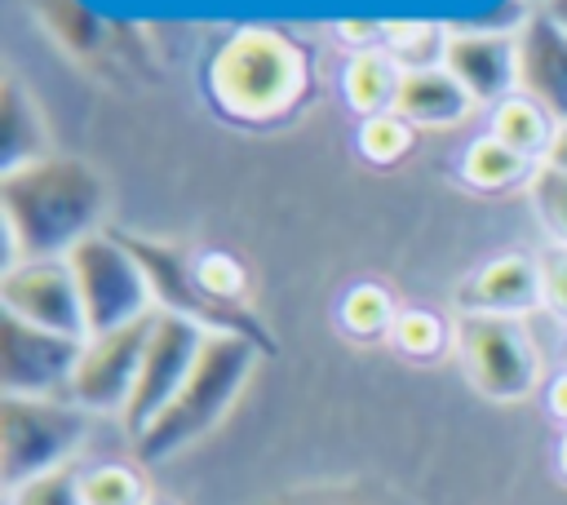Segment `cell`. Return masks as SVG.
I'll return each instance as SVG.
<instances>
[{
  "label": "cell",
  "mask_w": 567,
  "mask_h": 505,
  "mask_svg": "<svg viewBox=\"0 0 567 505\" xmlns=\"http://www.w3.org/2000/svg\"><path fill=\"white\" fill-rule=\"evenodd\" d=\"M106 182L66 155H40L0 173V221L4 266L27 257H66L89 235L106 230Z\"/></svg>",
  "instance_id": "1"
},
{
  "label": "cell",
  "mask_w": 567,
  "mask_h": 505,
  "mask_svg": "<svg viewBox=\"0 0 567 505\" xmlns=\"http://www.w3.org/2000/svg\"><path fill=\"white\" fill-rule=\"evenodd\" d=\"M310 62L284 31L239 27L208 62V97L239 124H266L297 106Z\"/></svg>",
  "instance_id": "2"
},
{
  "label": "cell",
  "mask_w": 567,
  "mask_h": 505,
  "mask_svg": "<svg viewBox=\"0 0 567 505\" xmlns=\"http://www.w3.org/2000/svg\"><path fill=\"white\" fill-rule=\"evenodd\" d=\"M257 354H261V346L252 337L208 332V341H204V350H199L186 385L146 425V434L133 439L137 461L142 465H159V461L177 456L182 447H190L195 439H204L213 425H221V416L230 412V403L248 385V377L257 368Z\"/></svg>",
  "instance_id": "3"
},
{
  "label": "cell",
  "mask_w": 567,
  "mask_h": 505,
  "mask_svg": "<svg viewBox=\"0 0 567 505\" xmlns=\"http://www.w3.org/2000/svg\"><path fill=\"white\" fill-rule=\"evenodd\" d=\"M89 439V412L71 399H0V487L9 505L66 470Z\"/></svg>",
  "instance_id": "4"
},
{
  "label": "cell",
  "mask_w": 567,
  "mask_h": 505,
  "mask_svg": "<svg viewBox=\"0 0 567 505\" xmlns=\"http://www.w3.org/2000/svg\"><path fill=\"white\" fill-rule=\"evenodd\" d=\"M80 301H84V323L89 337L128 328L146 315H155V292L151 279L142 270V261L133 257V248L124 244V235L115 230H97L84 244H75L66 252Z\"/></svg>",
  "instance_id": "5"
},
{
  "label": "cell",
  "mask_w": 567,
  "mask_h": 505,
  "mask_svg": "<svg viewBox=\"0 0 567 505\" xmlns=\"http://www.w3.org/2000/svg\"><path fill=\"white\" fill-rule=\"evenodd\" d=\"M456 354H461L465 381L492 403H523L540 390V346L523 319L461 315Z\"/></svg>",
  "instance_id": "6"
},
{
  "label": "cell",
  "mask_w": 567,
  "mask_h": 505,
  "mask_svg": "<svg viewBox=\"0 0 567 505\" xmlns=\"http://www.w3.org/2000/svg\"><path fill=\"white\" fill-rule=\"evenodd\" d=\"M0 315H13L31 328L89 341L84 301L66 257H27L0 270Z\"/></svg>",
  "instance_id": "7"
},
{
  "label": "cell",
  "mask_w": 567,
  "mask_h": 505,
  "mask_svg": "<svg viewBox=\"0 0 567 505\" xmlns=\"http://www.w3.org/2000/svg\"><path fill=\"white\" fill-rule=\"evenodd\" d=\"M84 341L0 315V390L4 399H66Z\"/></svg>",
  "instance_id": "8"
},
{
  "label": "cell",
  "mask_w": 567,
  "mask_h": 505,
  "mask_svg": "<svg viewBox=\"0 0 567 505\" xmlns=\"http://www.w3.org/2000/svg\"><path fill=\"white\" fill-rule=\"evenodd\" d=\"M155 315L128 323V328H115V332H102V337H89L84 341V354H80V368L71 377V390L66 399L84 412H106V416H124L128 412V399L137 390V372H142V354H146V341L155 332Z\"/></svg>",
  "instance_id": "9"
},
{
  "label": "cell",
  "mask_w": 567,
  "mask_h": 505,
  "mask_svg": "<svg viewBox=\"0 0 567 505\" xmlns=\"http://www.w3.org/2000/svg\"><path fill=\"white\" fill-rule=\"evenodd\" d=\"M208 341V328L182 319V315H164L155 319V332L146 341V354H142V372H137V390L128 399V412L120 416L128 439H142L146 425L173 403V394L186 385L199 350Z\"/></svg>",
  "instance_id": "10"
},
{
  "label": "cell",
  "mask_w": 567,
  "mask_h": 505,
  "mask_svg": "<svg viewBox=\"0 0 567 505\" xmlns=\"http://www.w3.org/2000/svg\"><path fill=\"white\" fill-rule=\"evenodd\" d=\"M443 66L478 102L496 106L501 97L518 93V35L487 31V27H447Z\"/></svg>",
  "instance_id": "11"
},
{
  "label": "cell",
  "mask_w": 567,
  "mask_h": 505,
  "mask_svg": "<svg viewBox=\"0 0 567 505\" xmlns=\"http://www.w3.org/2000/svg\"><path fill=\"white\" fill-rule=\"evenodd\" d=\"M518 93L540 102L554 124H567V31L540 4L518 31Z\"/></svg>",
  "instance_id": "12"
},
{
  "label": "cell",
  "mask_w": 567,
  "mask_h": 505,
  "mask_svg": "<svg viewBox=\"0 0 567 505\" xmlns=\"http://www.w3.org/2000/svg\"><path fill=\"white\" fill-rule=\"evenodd\" d=\"M461 315H509L523 319L527 310L545 306L540 292V257L527 252H501L483 261L461 288H456Z\"/></svg>",
  "instance_id": "13"
},
{
  "label": "cell",
  "mask_w": 567,
  "mask_h": 505,
  "mask_svg": "<svg viewBox=\"0 0 567 505\" xmlns=\"http://www.w3.org/2000/svg\"><path fill=\"white\" fill-rule=\"evenodd\" d=\"M474 106H478V97H474L443 62L399 75L394 115H403L412 128H452V124L470 120Z\"/></svg>",
  "instance_id": "14"
},
{
  "label": "cell",
  "mask_w": 567,
  "mask_h": 505,
  "mask_svg": "<svg viewBox=\"0 0 567 505\" xmlns=\"http://www.w3.org/2000/svg\"><path fill=\"white\" fill-rule=\"evenodd\" d=\"M399 66L394 58L372 44V49H350V58L341 62V75H337V89H341V102L368 120V115H381V111H394V93H399Z\"/></svg>",
  "instance_id": "15"
},
{
  "label": "cell",
  "mask_w": 567,
  "mask_h": 505,
  "mask_svg": "<svg viewBox=\"0 0 567 505\" xmlns=\"http://www.w3.org/2000/svg\"><path fill=\"white\" fill-rule=\"evenodd\" d=\"M487 133L501 137L509 151L527 155L532 164H540V159L549 155V142H554L558 124H554V115H549L540 102H532L527 93H509V97H501V102L492 106Z\"/></svg>",
  "instance_id": "16"
},
{
  "label": "cell",
  "mask_w": 567,
  "mask_h": 505,
  "mask_svg": "<svg viewBox=\"0 0 567 505\" xmlns=\"http://www.w3.org/2000/svg\"><path fill=\"white\" fill-rule=\"evenodd\" d=\"M0 173L18 168V164H31L44 151V128H40V111L27 102L22 84L18 80H4V106H0Z\"/></svg>",
  "instance_id": "17"
},
{
  "label": "cell",
  "mask_w": 567,
  "mask_h": 505,
  "mask_svg": "<svg viewBox=\"0 0 567 505\" xmlns=\"http://www.w3.org/2000/svg\"><path fill=\"white\" fill-rule=\"evenodd\" d=\"M532 159L527 155H518V151H509L501 137H492V133H478L470 146H465V155H461V182L465 186H474V190H505V186H514V182H527L532 177Z\"/></svg>",
  "instance_id": "18"
},
{
  "label": "cell",
  "mask_w": 567,
  "mask_h": 505,
  "mask_svg": "<svg viewBox=\"0 0 567 505\" xmlns=\"http://www.w3.org/2000/svg\"><path fill=\"white\" fill-rule=\"evenodd\" d=\"M390 346L416 363H430L447 354V346H456V328H447V319L430 306H403L390 328Z\"/></svg>",
  "instance_id": "19"
},
{
  "label": "cell",
  "mask_w": 567,
  "mask_h": 505,
  "mask_svg": "<svg viewBox=\"0 0 567 505\" xmlns=\"http://www.w3.org/2000/svg\"><path fill=\"white\" fill-rule=\"evenodd\" d=\"M337 319H341V328H346L350 337L377 341V337H390V328H394V319H399V306H394V297H390L381 284L363 279V284L346 288V297H341V306H337Z\"/></svg>",
  "instance_id": "20"
},
{
  "label": "cell",
  "mask_w": 567,
  "mask_h": 505,
  "mask_svg": "<svg viewBox=\"0 0 567 505\" xmlns=\"http://www.w3.org/2000/svg\"><path fill=\"white\" fill-rule=\"evenodd\" d=\"M75 496H80V505H146L151 501L142 474L133 465H120V461L80 470L75 474Z\"/></svg>",
  "instance_id": "21"
},
{
  "label": "cell",
  "mask_w": 567,
  "mask_h": 505,
  "mask_svg": "<svg viewBox=\"0 0 567 505\" xmlns=\"http://www.w3.org/2000/svg\"><path fill=\"white\" fill-rule=\"evenodd\" d=\"M443 44H447V27H434V22H390L381 35V49L394 58L399 71L439 66Z\"/></svg>",
  "instance_id": "22"
},
{
  "label": "cell",
  "mask_w": 567,
  "mask_h": 505,
  "mask_svg": "<svg viewBox=\"0 0 567 505\" xmlns=\"http://www.w3.org/2000/svg\"><path fill=\"white\" fill-rule=\"evenodd\" d=\"M412 142H416V128L403 115H394V111H381V115L359 120V133H354L359 155L372 159V164H399L412 151Z\"/></svg>",
  "instance_id": "23"
},
{
  "label": "cell",
  "mask_w": 567,
  "mask_h": 505,
  "mask_svg": "<svg viewBox=\"0 0 567 505\" xmlns=\"http://www.w3.org/2000/svg\"><path fill=\"white\" fill-rule=\"evenodd\" d=\"M527 199H532L540 226L549 230V239L558 248H567V173L554 164H536L527 177Z\"/></svg>",
  "instance_id": "24"
},
{
  "label": "cell",
  "mask_w": 567,
  "mask_h": 505,
  "mask_svg": "<svg viewBox=\"0 0 567 505\" xmlns=\"http://www.w3.org/2000/svg\"><path fill=\"white\" fill-rule=\"evenodd\" d=\"M190 275H195V284H199L213 301H221V306H239V301H244L248 270H244L230 252H199V257L190 261Z\"/></svg>",
  "instance_id": "25"
},
{
  "label": "cell",
  "mask_w": 567,
  "mask_h": 505,
  "mask_svg": "<svg viewBox=\"0 0 567 505\" xmlns=\"http://www.w3.org/2000/svg\"><path fill=\"white\" fill-rule=\"evenodd\" d=\"M540 292H545V310L567 323V248L558 244L540 252Z\"/></svg>",
  "instance_id": "26"
},
{
  "label": "cell",
  "mask_w": 567,
  "mask_h": 505,
  "mask_svg": "<svg viewBox=\"0 0 567 505\" xmlns=\"http://www.w3.org/2000/svg\"><path fill=\"white\" fill-rule=\"evenodd\" d=\"M13 505H80V496H75V474L62 470V474L35 483L31 492H22Z\"/></svg>",
  "instance_id": "27"
},
{
  "label": "cell",
  "mask_w": 567,
  "mask_h": 505,
  "mask_svg": "<svg viewBox=\"0 0 567 505\" xmlns=\"http://www.w3.org/2000/svg\"><path fill=\"white\" fill-rule=\"evenodd\" d=\"M275 505H372V501H359L354 492H297V496H279Z\"/></svg>",
  "instance_id": "28"
},
{
  "label": "cell",
  "mask_w": 567,
  "mask_h": 505,
  "mask_svg": "<svg viewBox=\"0 0 567 505\" xmlns=\"http://www.w3.org/2000/svg\"><path fill=\"white\" fill-rule=\"evenodd\" d=\"M545 408H549V416L563 421V430H567V368L545 385Z\"/></svg>",
  "instance_id": "29"
},
{
  "label": "cell",
  "mask_w": 567,
  "mask_h": 505,
  "mask_svg": "<svg viewBox=\"0 0 567 505\" xmlns=\"http://www.w3.org/2000/svg\"><path fill=\"white\" fill-rule=\"evenodd\" d=\"M540 164H554V168L567 173V124H558V133H554V142H549V155H545Z\"/></svg>",
  "instance_id": "30"
},
{
  "label": "cell",
  "mask_w": 567,
  "mask_h": 505,
  "mask_svg": "<svg viewBox=\"0 0 567 505\" xmlns=\"http://www.w3.org/2000/svg\"><path fill=\"white\" fill-rule=\"evenodd\" d=\"M540 9H545V13L567 31V0H540Z\"/></svg>",
  "instance_id": "31"
},
{
  "label": "cell",
  "mask_w": 567,
  "mask_h": 505,
  "mask_svg": "<svg viewBox=\"0 0 567 505\" xmlns=\"http://www.w3.org/2000/svg\"><path fill=\"white\" fill-rule=\"evenodd\" d=\"M554 461H558V474L567 478V430H563V439H558V456H554Z\"/></svg>",
  "instance_id": "32"
},
{
  "label": "cell",
  "mask_w": 567,
  "mask_h": 505,
  "mask_svg": "<svg viewBox=\"0 0 567 505\" xmlns=\"http://www.w3.org/2000/svg\"><path fill=\"white\" fill-rule=\"evenodd\" d=\"M146 505H164V501H146Z\"/></svg>",
  "instance_id": "33"
},
{
  "label": "cell",
  "mask_w": 567,
  "mask_h": 505,
  "mask_svg": "<svg viewBox=\"0 0 567 505\" xmlns=\"http://www.w3.org/2000/svg\"><path fill=\"white\" fill-rule=\"evenodd\" d=\"M532 4H540V0H532Z\"/></svg>",
  "instance_id": "34"
}]
</instances>
